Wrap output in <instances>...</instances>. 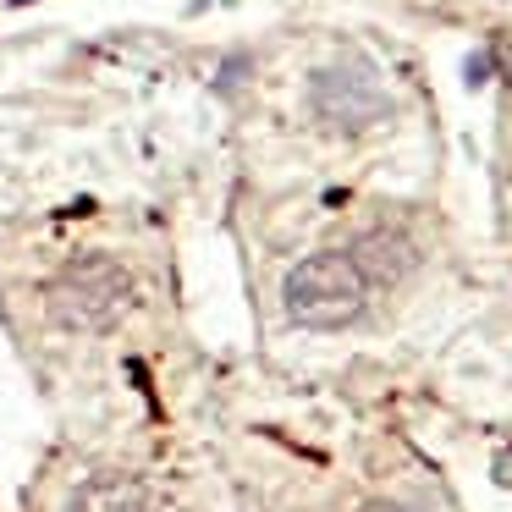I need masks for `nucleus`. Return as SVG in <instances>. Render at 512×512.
Listing matches in <instances>:
<instances>
[{"label": "nucleus", "mask_w": 512, "mask_h": 512, "mask_svg": "<svg viewBox=\"0 0 512 512\" xmlns=\"http://www.w3.org/2000/svg\"><path fill=\"white\" fill-rule=\"evenodd\" d=\"M78 512H149V496L127 479H105V485H89L78 496Z\"/></svg>", "instance_id": "nucleus-5"}, {"label": "nucleus", "mask_w": 512, "mask_h": 512, "mask_svg": "<svg viewBox=\"0 0 512 512\" xmlns=\"http://www.w3.org/2000/svg\"><path fill=\"white\" fill-rule=\"evenodd\" d=\"M375 512H435L430 501H380Z\"/></svg>", "instance_id": "nucleus-6"}, {"label": "nucleus", "mask_w": 512, "mask_h": 512, "mask_svg": "<svg viewBox=\"0 0 512 512\" xmlns=\"http://www.w3.org/2000/svg\"><path fill=\"white\" fill-rule=\"evenodd\" d=\"M347 259H353V265L364 270V281H380V287H386V281H402L413 265H419V248H413V237H408V232L375 226V232L358 237Z\"/></svg>", "instance_id": "nucleus-4"}, {"label": "nucleus", "mask_w": 512, "mask_h": 512, "mask_svg": "<svg viewBox=\"0 0 512 512\" xmlns=\"http://www.w3.org/2000/svg\"><path fill=\"white\" fill-rule=\"evenodd\" d=\"M309 105L331 133H369L391 116V94L369 61H331L309 78Z\"/></svg>", "instance_id": "nucleus-3"}, {"label": "nucleus", "mask_w": 512, "mask_h": 512, "mask_svg": "<svg viewBox=\"0 0 512 512\" xmlns=\"http://www.w3.org/2000/svg\"><path fill=\"white\" fill-rule=\"evenodd\" d=\"M369 281L364 270L347 254H309L303 265H292L281 303H287L292 325H309V331H336V325H353L364 314Z\"/></svg>", "instance_id": "nucleus-2"}, {"label": "nucleus", "mask_w": 512, "mask_h": 512, "mask_svg": "<svg viewBox=\"0 0 512 512\" xmlns=\"http://www.w3.org/2000/svg\"><path fill=\"white\" fill-rule=\"evenodd\" d=\"M45 303H50V320L61 331H78V336L111 331L127 314V303H133V276L105 254H83L50 281Z\"/></svg>", "instance_id": "nucleus-1"}, {"label": "nucleus", "mask_w": 512, "mask_h": 512, "mask_svg": "<svg viewBox=\"0 0 512 512\" xmlns=\"http://www.w3.org/2000/svg\"><path fill=\"white\" fill-rule=\"evenodd\" d=\"M12 6H28V0H12Z\"/></svg>", "instance_id": "nucleus-7"}]
</instances>
